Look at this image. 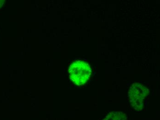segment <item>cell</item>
<instances>
[{
    "instance_id": "6da1fadb",
    "label": "cell",
    "mask_w": 160,
    "mask_h": 120,
    "mask_svg": "<svg viewBox=\"0 0 160 120\" xmlns=\"http://www.w3.org/2000/svg\"><path fill=\"white\" fill-rule=\"evenodd\" d=\"M91 74L90 66L83 60H76L69 67V77L71 81L77 86L85 84L89 80Z\"/></svg>"
},
{
    "instance_id": "7a4b0ae2",
    "label": "cell",
    "mask_w": 160,
    "mask_h": 120,
    "mask_svg": "<svg viewBox=\"0 0 160 120\" xmlns=\"http://www.w3.org/2000/svg\"><path fill=\"white\" fill-rule=\"evenodd\" d=\"M149 90L139 83H135L130 88L128 92L130 103L134 110L140 112L144 107V101L149 94Z\"/></svg>"
},
{
    "instance_id": "3957f363",
    "label": "cell",
    "mask_w": 160,
    "mask_h": 120,
    "mask_svg": "<svg viewBox=\"0 0 160 120\" xmlns=\"http://www.w3.org/2000/svg\"><path fill=\"white\" fill-rule=\"evenodd\" d=\"M103 120H127V117L123 112H112L107 115Z\"/></svg>"
},
{
    "instance_id": "277c9868",
    "label": "cell",
    "mask_w": 160,
    "mask_h": 120,
    "mask_svg": "<svg viewBox=\"0 0 160 120\" xmlns=\"http://www.w3.org/2000/svg\"><path fill=\"white\" fill-rule=\"evenodd\" d=\"M4 0H0V8L3 6L4 3Z\"/></svg>"
}]
</instances>
